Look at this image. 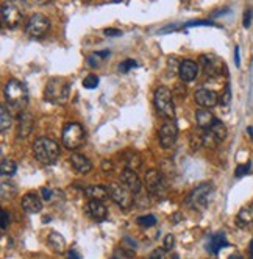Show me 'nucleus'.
<instances>
[{
	"label": "nucleus",
	"instance_id": "6e6552de",
	"mask_svg": "<svg viewBox=\"0 0 253 259\" xmlns=\"http://www.w3.org/2000/svg\"><path fill=\"white\" fill-rule=\"evenodd\" d=\"M200 64H202V69H203L205 75L208 78H219V77L224 75V73H227L225 63H224L222 58L218 57V55H213V53L202 55Z\"/></svg>",
	"mask_w": 253,
	"mask_h": 259
},
{
	"label": "nucleus",
	"instance_id": "5701e85b",
	"mask_svg": "<svg viewBox=\"0 0 253 259\" xmlns=\"http://www.w3.org/2000/svg\"><path fill=\"white\" fill-rule=\"evenodd\" d=\"M214 116L209 113L208 109H198L195 113V122H197V126H200L203 130H209L213 122H214Z\"/></svg>",
	"mask_w": 253,
	"mask_h": 259
},
{
	"label": "nucleus",
	"instance_id": "c756f323",
	"mask_svg": "<svg viewBox=\"0 0 253 259\" xmlns=\"http://www.w3.org/2000/svg\"><path fill=\"white\" fill-rule=\"evenodd\" d=\"M202 136H203V145L209 147V149H214V147H218V144H221L218 141V138H216L209 130H205V132L202 133Z\"/></svg>",
	"mask_w": 253,
	"mask_h": 259
},
{
	"label": "nucleus",
	"instance_id": "4468645a",
	"mask_svg": "<svg viewBox=\"0 0 253 259\" xmlns=\"http://www.w3.org/2000/svg\"><path fill=\"white\" fill-rule=\"evenodd\" d=\"M120 183L123 184V186L129 189L133 195H138V194H141V191H142V183H141V180H139V177L136 175V172H133V170H123L122 174H120Z\"/></svg>",
	"mask_w": 253,
	"mask_h": 259
},
{
	"label": "nucleus",
	"instance_id": "37998d69",
	"mask_svg": "<svg viewBox=\"0 0 253 259\" xmlns=\"http://www.w3.org/2000/svg\"><path fill=\"white\" fill-rule=\"evenodd\" d=\"M99 55L96 53V55H93V57H89L88 58V63H89V66H91V67H97L99 66Z\"/></svg>",
	"mask_w": 253,
	"mask_h": 259
},
{
	"label": "nucleus",
	"instance_id": "de8ad7c7",
	"mask_svg": "<svg viewBox=\"0 0 253 259\" xmlns=\"http://www.w3.org/2000/svg\"><path fill=\"white\" fill-rule=\"evenodd\" d=\"M234 63H236V66L239 67L241 66V58H239V47L236 46V49H234Z\"/></svg>",
	"mask_w": 253,
	"mask_h": 259
},
{
	"label": "nucleus",
	"instance_id": "7ed1b4c3",
	"mask_svg": "<svg viewBox=\"0 0 253 259\" xmlns=\"http://www.w3.org/2000/svg\"><path fill=\"white\" fill-rule=\"evenodd\" d=\"M214 197V186L213 183H202L198 184L197 188H194L191 191V194L188 195V206L195 209V211H203L208 208V205L211 203Z\"/></svg>",
	"mask_w": 253,
	"mask_h": 259
},
{
	"label": "nucleus",
	"instance_id": "e433bc0d",
	"mask_svg": "<svg viewBox=\"0 0 253 259\" xmlns=\"http://www.w3.org/2000/svg\"><path fill=\"white\" fill-rule=\"evenodd\" d=\"M166 257H167L166 250H164V248H158V250H155V251L150 254L149 259H166Z\"/></svg>",
	"mask_w": 253,
	"mask_h": 259
},
{
	"label": "nucleus",
	"instance_id": "0eeeda50",
	"mask_svg": "<svg viewBox=\"0 0 253 259\" xmlns=\"http://www.w3.org/2000/svg\"><path fill=\"white\" fill-rule=\"evenodd\" d=\"M146 184H147V191H149V195L156 198V200H161L164 198L166 194H167V184L164 181V177H162L161 172L152 169L146 174Z\"/></svg>",
	"mask_w": 253,
	"mask_h": 259
},
{
	"label": "nucleus",
	"instance_id": "20e7f679",
	"mask_svg": "<svg viewBox=\"0 0 253 259\" xmlns=\"http://www.w3.org/2000/svg\"><path fill=\"white\" fill-rule=\"evenodd\" d=\"M69 91H70V83L61 77L52 78L44 89V99L49 100L50 103H60L64 105L69 99Z\"/></svg>",
	"mask_w": 253,
	"mask_h": 259
},
{
	"label": "nucleus",
	"instance_id": "2eb2a0df",
	"mask_svg": "<svg viewBox=\"0 0 253 259\" xmlns=\"http://www.w3.org/2000/svg\"><path fill=\"white\" fill-rule=\"evenodd\" d=\"M21 205H22L24 211H27L28 214H36L43 209V200L39 198L38 194L27 192L21 200Z\"/></svg>",
	"mask_w": 253,
	"mask_h": 259
},
{
	"label": "nucleus",
	"instance_id": "09e8293b",
	"mask_svg": "<svg viewBox=\"0 0 253 259\" xmlns=\"http://www.w3.org/2000/svg\"><path fill=\"white\" fill-rule=\"evenodd\" d=\"M97 55L100 58H106V57H110V50H102V52H97Z\"/></svg>",
	"mask_w": 253,
	"mask_h": 259
},
{
	"label": "nucleus",
	"instance_id": "dca6fc26",
	"mask_svg": "<svg viewBox=\"0 0 253 259\" xmlns=\"http://www.w3.org/2000/svg\"><path fill=\"white\" fill-rule=\"evenodd\" d=\"M85 211H86V214L89 217H91L93 220H96V222H103L108 217V209H106V206L103 205L102 201L91 200L86 205Z\"/></svg>",
	"mask_w": 253,
	"mask_h": 259
},
{
	"label": "nucleus",
	"instance_id": "603ef678",
	"mask_svg": "<svg viewBox=\"0 0 253 259\" xmlns=\"http://www.w3.org/2000/svg\"><path fill=\"white\" fill-rule=\"evenodd\" d=\"M250 256L253 259V240H251V244H250Z\"/></svg>",
	"mask_w": 253,
	"mask_h": 259
},
{
	"label": "nucleus",
	"instance_id": "f257e3e1",
	"mask_svg": "<svg viewBox=\"0 0 253 259\" xmlns=\"http://www.w3.org/2000/svg\"><path fill=\"white\" fill-rule=\"evenodd\" d=\"M5 97H7L10 109H13L14 113H19V111H22L27 106L28 89L19 80H10L5 84Z\"/></svg>",
	"mask_w": 253,
	"mask_h": 259
},
{
	"label": "nucleus",
	"instance_id": "49530a36",
	"mask_svg": "<svg viewBox=\"0 0 253 259\" xmlns=\"http://www.w3.org/2000/svg\"><path fill=\"white\" fill-rule=\"evenodd\" d=\"M102 169L103 170H113V162L111 161H102Z\"/></svg>",
	"mask_w": 253,
	"mask_h": 259
},
{
	"label": "nucleus",
	"instance_id": "9d476101",
	"mask_svg": "<svg viewBox=\"0 0 253 259\" xmlns=\"http://www.w3.org/2000/svg\"><path fill=\"white\" fill-rule=\"evenodd\" d=\"M50 28V21L44 14H33L27 25H25V31L30 38H43V36L49 31Z\"/></svg>",
	"mask_w": 253,
	"mask_h": 259
},
{
	"label": "nucleus",
	"instance_id": "5fc2aeb1",
	"mask_svg": "<svg viewBox=\"0 0 253 259\" xmlns=\"http://www.w3.org/2000/svg\"><path fill=\"white\" fill-rule=\"evenodd\" d=\"M114 259H116V257H114Z\"/></svg>",
	"mask_w": 253,
	"mask_h": 259
},
{
	"label": "nucleus",
	"instance_id": "a211bd4d",
	"mask_svg": "<svg viewBox=\"0 0 253 259\" xmlns=\"http://www.w3.org/2000/svg\"><path fill=\"white\" fill-rule=\"evenodd\" d=\"M69 161H70V164H72V167H74V170L78 172V174H88V172H91V170H93V164H91V161H89V159H88L85 155H81V153L74 152V153L70 155Z\"/></svg>",
	"mask_w": 253,
	"mask_h": 259
},
{
	"label": "nucleus",
	"instance_id": "a878e982",
	"mask_svg": "<svg viewBox=\"0 0 253 259\" xmlns=\"http://www.w3.org/2000/svg\"><path fill=\"white\" fill-rule=\"evenodd\" d=\"M209 132H211L216 138H218L219 142H222V141L227 138V128H225L224 122L219 120V119H216V120L213 122V125H211V128H209Z\"/></svg>",
	"mask_w": 253,
	"mask_h": 259
},
{
	"label": "nucleus",
	"instance_id": "f03ea898",
	"mask_svg": "<svg viewBox=\"0 0 253 259\" xmlns=\"http://www.w3.org/2000/svg\"><path fill=\"white\" fill-rule=\"evenodd\" d=\"M33 155L41 164L52 165L60 156V145L50 138H39L33 144Z\"/></svg>",
	"mask_w": 253,
	"mask_h": 259
},
{
	"label": "nucleus",
	"instance_id": "3c124183",
	"mask_svg": "<svg viewBox=\"0 0 253 259\" xmlns=\"http://www.w3.org/2000/svg\"><path fill=\"white\" fill-rule=\"evenodd\" d=\"M228 259H244V257H242L241 254H238V253H234V254H231Z\"/></svg>",
	"mask_w": 253,
	"mask_h": 259
},
{
	"label": "nucleus",
	"instance_id": "72a5a7b5",
	"mask_svg": "<svg viewBox=\"0 0 253 259\" xmlns=\"http://www.w3.org/2000/svg\"><path fill=\"white\" fill-rule=\"evenodd\" d=\"M250 169H251V162L250 161L245 162V164H241V165H238V167H236V170H234V177H236V178H242L245 174L250 172Z\"/></svg>",
	"mask_w": 253,
	"mask_h": 259
},
{
	"label": "nucleus",
	"instance_id": "c03bdc74",
	"mask_svg": "<svg viewBox=\"0 0 253 259\" xmlns=\"http://www.w3.org/2000/svg\"><path fill=\"white\" fill-rule=\"evenodd\" d=\"M192 25H213V22L211 21H192V22H188L186 24V27H192Z\"/></svg>",
	"mask_w": 253,
	"mask_h": 259
},
{
	"label": "nucleus",
	"instance_id": "bb28decb",
	"mask_svg": "<svg viewBox=\"0 0 253 259\" xmlns=\"http://www.w3.org/2000/svg\"><path fill=\"white\" fill-rule=\"evenodd\" d=\"M17 170V164L11 159H4L0 164V174L2 177H13Z\"/></svg>",
	"mask_w": 253,
	"mask_h": 259
},
{
	"label": "nucleus",
	"instance_id": "aec40b11",
	"mask_svg": "<svg viewBox=\"0 0 253 259\" xmlns=\"http://www.w3.org/2000/svg\"><path fill=\"white\" fill-rule=\"evenodd\" d=\"M33 125H34V120H33L31 114L22 113L19 116V123H17V136H19L21 139L28 138L33 132Z\"/></svg>",
	"mask_w": 253,
	"mask_h": 259
},
{
	"label": "nucleus",
	"instance_id": "7c9ffc66",
	"mask_svg": "<svg viewBox=\"0 0 253 259\" xmlns=\"http://www.w3.org/2000/svg\"><path fill=\"white\" fill-rule=\"evenodd\" d=\"M16 195V186L11 183H2V200H10Z\"/></svg>",
	"mask_w": 253,
	"mask_h": 259
},
{
	"label": "nucleus",
	"instance_id": "8fccbe9b",
	"mask_svg": "<svg viewBox=\"0 0 253 259\" xmlns=\"http://www.w3.org/2000/svg\"><path fill=\"white\" fill-rule=\"evenodd\" d=\"M69 259H78V254H77V251H74V250H70L69 251V256H67Z\"/></svg>",
	"mask_w": 253,
	"mask_h": 259
},
{
	"label": "nucleus",
	"instance_id": "393cba45",
	"mask_svg": "<svg viewBox=\"0 0 253 259\" xmlns=\"http://www.w3.org/2000/svg\"><path fill=\"white\" fill-rule=\"evenodd\" d=\"M238 224L239 225H250L253 224V201L250 205L244 206L239 212H238Z\"/></svg>",
	"mask_w": 253,
	"mask_h": 259
},
{
	"label": "nucleus",
	"instance_id": "9b49d317",
	"mask_svg": "<svg viewBox=\"0 0 253 259\" xmlns=\"http://www.w3.org/2000/svg\"><path fill=\"white\" fill-rule=\"evenodd\" d=\"M2 24L8 28H16L19 27L22 21V13L13 4H4L2 5Z\"/></svg>",
	"mask_w": 253,
	"mask_h": 259
},
{
	"label": "nucleus",
	"instance_id": "864d4df0",
	"mask_svg": "<svg viewBox=\"0 0 253 259\" xmlns=\"http://www.w3.org/2000/svg\"><path fill=\"white\" fill-rule=\"evenodd\" d=\"M247 132L250 133V136H253V130H251V128H248V130H247Z\"/></svg>",
	"mask_w": 253,
	"mask_h": 259
},
{
	"label": "nucleus",
	"instance_id": "473e14b6",
	"mask_svg": "<svg viewBox=\"0 0 253 259\" xmlns=\"http://www.w3.org/2000/svg\"><path fill=\"white\" fill-rule=\"evenodd\" d=\"M99 86V77L97 75H94V73H91V75H88L85 80H83V88L85 89H96Z\"/></svg>",
	"mask_w": 253,
	"mask_h": 259
},
{
	"label": "nucleus",
	"instance_id": "412c9836",
	"mask_svg": "<svg viewBox=\"0 0 253 259\" xmlns=\"http://www.w3.org/2000/svg\"><path fill=\"white\" fill-rule=\"evenodd\" d=\"M120 159H122L123 164H125V169H126V170H133V172H136V170L141 167V164H142L141 156H139L136 152H132V150H125V152L120 155Z\"/></svg>",
	"mask_w": 253,
	"mask_h": 259
},
{
	"label": "nucleus",
	"instance_id": "1a4fd4ad",
	"mask_svg": "<svg viewBox=\"0 0 253 259\" xmlns=\"http://www.w3.org/2000/svg\"><path fill=\"white\" fill-rule=\"evenodd\" d=\"M110 197L113 201H116L117 205L123 209H129L133 206V203H135V197L133 194L126 189L122 183H113L110 184Z\"/></svg>",
	"mask_w": 253,
	"mask_h": 259
},
{
	"label": "nucleus",
	"instance_id": "f704fd0d",
	"mask_svg": "<svg viewBox=\"0 0 253 259\" xmlns=\"http://www.w3.org/2000/svg\"><path fill=\"white\" fill-rule=\"evenodd\" d=\"M136 66H138V64H136V61H133V60H125L123 63H120V64H119V70L125 73V72H129L132 67H136Z\"/></svg>",
	"mask_w": 253,
	"mask_h": 259
},
{
	"label": "nucleus",
	"instance_id": "2f4dec72",
	"mask_svg": "<svg viewBox=\"0 0 253 259\" xmlns=\"http://www.w3.org/2000/svg\"><path fill=\"white\" fill-rule=\"evenodd\" d=\"M138 224L144 228H150V227H155L156 225V217L152 215V214H146L138 219Z\"/></svg>",
	"mask_w": 253,
	"mask_h": 259
},
{
	"label": "nucleus",
	"instance_id": "423d86ee",
	"mask_svg": "<svg viewBox=\"0 0 253 259\" xmlns=\"http://www.w3.org/2000/svg\"><path fill=\"white\" fill-rule=\"evenodd\" d=\"M153 100H155V106L159 111L161 116L171 117V119L175 117V106H174V100H172V92H171L169 88L159 86L155 91Z\"/></svg>",
	"mask_w": 253,
	"mask_h": 259
},
{
	"label": "nucleus",
	"instance_id": "79ce46f5",
	"mask_svg": "<svg viewBox=\"0 0 253 259\" xmlns=\"http://www.w3.org/2000/svg\"><path fill=\"white\" fill-rule=\"evenodd\" d=\"M10 224V212L2 211V230H7Z\"/></svg>",
	"mask_w": 253,
	"mask_h": 259
},
{
	"label": "nucleus",
	"instance_id": "b1692460",
	"mask_svg": "<svg viewBox=\"0 0 253 259\" xmlns=\"http://www.w3.org/2000/svg\"><path fill=\"white\" fill-rule=\"evenodd\" d=\"M47 242L49 245L52 247L53 251H57V253H64L66 250V240L63 239V236L57 231H52L49 234V239H47Z\"/></svg>",
	"mask_w": 253,
	"mask_h": 259
},
{
	"label": "nucleus",
	"instance_id": "ddd939ff",
	"mask_svg": "<svg viewBox=\"0 0 253 259\" xmlns=\"http://www.w3.org/2000/svg\"><path fill=\"white\" fill-rule=\"evenodd\" d=\"M219 96L216 94L214 91L211 89H206V88H202L195 92V103L198 106H202V109H208V108H213L218 105L219 102Z\"/></svg>",
	"mask_w": 253,
	"mask_h": 259
},
{
	"label": "nucleus",
	"instance_id": "4c0bfd02",
	"mask_svg": "<svg viewBox=\"0 0 253 259\" xmlns=\"http://www.w3.org/2000/svg\"><path fill=\"white\" fill-rule=\"evenodd\" d=\"M177 63H178V61H177L175 57H172V58L169 60V70H171V73L180 72V64H177Z\"/></svg>",
	"mask_w": 253,
	"mask_h": 259
},
{
	"label": "nucleus",
	"instance_id": "4be33fe9",
	"mask_svg": "<svg viewBox=\"0 0 253 259\" xmlns=\"http://www.w3.org/2000/svg\"><path fill=\"white\" fill-rule=\"evenodd\" d=\"M224 247H228V242L225 239L224 233H216L214 236H211L206 242V251L209 253H219Z\"/></svg>",
	"mask_w": 253,
	"mask_h": 259
},
{
	"label": "nucleus",
	"instance_id": "a19ab883",
	"mask_svg": "<svg viewBox=\"0 0 253 259\" xmlns=\"http://www.w3.org/2000/svg\"><path fill=\"white\" fill-rule=\"evenodd\" d=\"M41 195H43V198H44L46 201H50L52 197H53V191H52L50 188H43V189H41Z\"/></svg>",
	"mask_w": 253,
	"mask_h": 259
},
{
	"label": "nucleus",
	"instance_id": "cd10ccee",
	"mask_svg": "<svg viewBox=\"0 0 253 259\" xmlns=\"http://www.w3.org/2000/svg\"><path fill=\"white\" fill-rule=\"evenodd\" d=\"M0 128H2V132H5L7 128H10L11 126V114H10V111L7 109V106L5 105H2V109H0Z\"/></svg>",
	"mask_w": 253,
	"mask_h": 259
},
{
	"label": "nucleus",
	"instance_id": "6ab92c4d",
	"mask_svg": "<svg viewBox=\"0 0 253 259\" xmlns=\"http://www.w3.org/2000/svg\"><path fill=\"white\" fill-rule=\"evenodd\" d=\"M85 195L89 198V200H96V201H105L110 197V188L106 186H100V184H96V186H88L85 189Z\"/></svg>",
	"mask_w": 253,
	"mask_h": 259
},
{
	"label": "nucleus",
	"instance_id": "c9c22d12",
	"mask_svg": "<svg viewBox=\"0 0 253 259\" xmlns=\"http://www.w3.org/2000/svg\"><path fill=\"white\" fill-rule=\"evenodd\" d=\"M230 102H231V91H230V86H225L224 94L221 96V103L227 106V105H230Z\"/></svg>",
	"mask_w": 253,
	"mask_h": 259
},
{
	"label": "nucleus",
	"instance_id": "f3484780",
	"mask_svg": "<svg viewBox=\"0 0 253 259\" xmlns=\"http://www.w3.org/2000/svg\"><path fill=\"white\" fill-rule=\"evenodd\" d=\"M197 72H198V66H197L195 61L185 60V61L180 63V72H178V75H180V78H182V81L189 83V81L195 80Z\"/></svg>",
	"mask_w": 253,
	"mask_h": 259
},
{
	"label": "nucleus",
	"instance_id": "ea45409f",
	"mask_svg": "<svg viewBox=\"0 0 253 259\" xmlns=\"http://www.w3.org/2000/svg\"><path fill=\"white\" fill-rule=\"evenodd\" d=\"M172 247H174V236L172 234H167L166 236V239H164V248L166 251H169V250H172Z\"/></svg>",
	"mask_w": 253,
	"mask_h": 259
},
{
	"label": "nucleus",
	"instance_id": "f8f14e48",
	"mask_svg": "<svg viewBox=\"0 0 253 259\" xmlns=\"http://www.w3.org/2000/svg\"><path fill=\"white\" fill-rule=\"evenodd\" d=\"M159 144L161 147H164V149H171V147L175 144L177 141V136H178V126L174 123V122H166L162 123L161 128H159Z\"/></svg>",
	"mask_w": 253,
	"mask_h": 259
},
{
	"label": "nucleus",
	"instance_id": "58836bf2",
	"mask_svg": "<svg viewBox=\"0 0 253 259\" xmlns=\"http://www.w3.org/2000/svg\"><path fill=\"white\" fill-rule=\"evenodd\" d=\"M251 16H253V10L248 8V10L244 13V27H245V28H248L250 24H251Z\"/></svg>",
	"mask_w": 253,
	"mask_h": 259
},
{
	"label": "nucleus",
	"instance_id": "c85d7f7f",
	"mask_svg": "<svg viewBox=\"0 0 253 259\" xmlns=\"http://www.w3.org/2000/svg\"><path fill=\"white\" fill-rule=\"evenodd\" d=\"M189 145H191V149H192L194 152L200 150L202 147H203V136H202V135H198V133H195V132H192L191 136H189Z\"/></svg>",
	"mask_w": 253,
	"mask_h": 259
},
{
	"label": "nucleus",
	"instance_id": "39448f33",
	"mask_svg": "<svg viewBox=\"0 0 253 259\" xmlns=\"http://www.w3.org/2000/svg\"><path fill=\"white\" fill-rule=\"evenodd\" d=\"M85 138H86L85 130L80 123L70 122L63 128L61 139H63L64 147L69 150H75L78 147H81L85 144Z\"/></svg>",
	"mask_w": 253,
	"mask_h": 259
},
{
	"label": "nucleus",
	"instance_id": "a18cd8bd",
	"mask_svg": "<svg viewBox=\"0 0 253 259\" xmlns=\"http://www.w3.org/2000/svg\"><path fill=\"white\" fill-rule=\"evenodd\" d=\"M103 33H105L106 36H120V34H122L120 30H114V28H106Z\"/></svg>",
	"mask_w": 253,
	"mask_h": 259
}]
</instances>
